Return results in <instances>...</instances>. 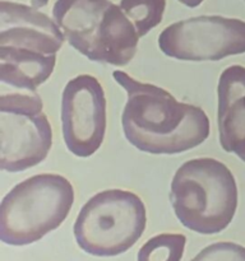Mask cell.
<instances>
[{
  "label": "cell",
  "instance_id": "6da1fadb",
  "mask_svg": "<svg viewBox=\"0 0 245 261\" xmlns=\"http://www.w3.org/2000/svg\"><path fill=\"white\" fill-rule=\"evenodd\" d=\"M112 76L128 94L121 126L138 150L180 154L208 139L211 122L202 107L179 102L167 89L137 81L122 70H115Z\"/></svg>",
  "mask_w": 245,
  "mask_h": 261
},
{
  "label": "cell",
  "instance_id": "7a4b0ae2",
  "mask_svg": "<svg viewBox=\"0 0 245 261\" xmlns=\"http://www.w3.org/2000/svg\"><path fill=\"white\" fill-rule=\"evenodd\" d=\"M65 36L56 22L38 8L0 2V81L36 92L56 65Z\"/></svg>",
  "mask_w": 245,
  "mask_h": 261
},
{
  "label": "cell",
  "instance_id": "3957f363",
  "mask_svg": "<svg viewBox=\"0 0 245 261\" xmlns=\"http://www.w3.org/2000/svg\"><path fill=\"white\" fill-rule=\"evenodd\" d=\"M236 180L225 163L203 157L186 161L170 186V203L185 228L199 234L225 231L237 209Z\"/></svg>",
  "mask_w": 245,
  "mask_h": 261
},
{
  "label": "cell",
  "instance_id": "277c9868",
  "mask_svg": "<svg viewBox=\"0 0 245 261\" xmlns=\"http://www.w3.org/2000/svg\"><path fill=\"white\" fill-rule=\"evenodd\" d=\"M53 17L69 45L91 61L125 66L137 54L134 24L110 0H56Z\"/></svg>",
  "mask_w": 245,
  "mask_h": 261
},
{
  "label": "cell",
  "instance_id": "5b68a950",
  "mask_svg": "<svg viewBox=\"0 0 245 261\" xmlns=\"http://www.w3.org/2000/svg\"><path fill=\"white\" fill-rule=\"evenodd\" d=\"M70 181L41 173L15 185L0 205V240L10 246L40 241L63 224L74 204Z\"/></svg>",
  "mask_w": 245,
  "mask_h": 261
},
{
  "label": "cell",
  "instance_id": "8992f818",
  "mask_svg": "<svg viewBox=\"0 0 245 261\" xmlns=\"http://www.w3.org/2000/svg\"><path fill=\"white\" fill-rule=\"evenodd\" d=\"M147 227V211L137 194L109 189L88 199L73 227L77 245L87 254L112 257L132 249Z\"/></svg>",
  "mask_w": 245,
  "mask_h": 261
},
{
  "label": "cell",
  "instance_id": "52a82bcc",
  "mask_svg": "<svg viewBox=\"0 0 245 261\" xmlns=\"http://www.w3.org/2000/svg\"><path fill=\"white\" fill-rule=\"evenodd\" d=\"M53 129L36 92L0 96V167L22 172L46 160Z\"/></svg>",
  "mask_w": 245,
  "mask_h": 261
},
{
  "label": "cell",
  "instance_id": "ba28073f",
  "mask_svg": "<svg viewBox=\"0 0 245 261\" xmlns=\"http://www.w3.org/2000/svg\"><path fill=\"white\" fill-rule=\"evenodd\" d=\"M158 47L181 61H218L245 54V22L222 15L179 20L158 35Z\"/></svg>",
  "mask_w": 245,
  "mask_h": 261
},
{
  "label": "cell",
  "instance_id": "9c48e42d",
  "mask_svg": "<svg viewBox=\"0 0 245 261\" xmlns=\"http://www.w3.org/2000/svg\"><path fill=\"white\" fill-rule=\"evenodd\" d=\"M107 102L102 84L91 74L70 79L61 94V129L66 148L88 158L101 148L107 126Z\"/></svg>",
  "mask_w": 245,
  "mask_h": 261
},
{
  "label": "cell",
  "instance_id": "30bf717a",
  "mask_svg": "<svg viewBox=\"0 0 245 261\" xmlns=\"http://www.w3.org/2000/svg\"><path fill=\"white\" fill-rule=\"evenodd\" d=\"M217 97L219 144L245 163V66L230 65L222 71Z\"/></svg>",
  "mask_w": 245,
  "mask_h": 261
},
{
  "label": "cell",
  "instance_id": "8fae6325",
  "mask_svg": "<svg viewBox=\"0 0 245 261\" xmlns=\"http://www.w3.org/2000/svg\"><path fill=\"white\" fill-rule=\"evenodd\" d=\"M120 8L132 20L139 37L162 22L166 0H120Z\"/></svg>",
  "mask_w": 245,
  "mask_h": 261
},
{
  "label": "cell",
  "instance_id": "7c38bea8",
  "mask_svg": "<svg viewBox=\"0 0 245 261\" xmlns=\"http://www.w3.org/2000/svg\"><path fill=\"white\" fill-rule=\"evenodd\" d=\"M186 237L181 233H161L151 237L139 249L137 261H181Z\"/></svg>",
  "mask_w": 245,
  "mask_h": 261
},
{
  "label": "cell",
  "instance_id": "4fadbf2b",
  "mask_svg": "<svg viewBox=\"0 0 245 261\" xmlns=\"http://www.w3.org/2000/svg\"><path fill=\"white\" fill-rule=\"evenodd\" d=\"M190 261H245V247L235 242H214Z\"/></svg>",
  "mask_w": 245,
  "mask_h": 261
},
{
  "label": "cell",
  "instance_id": "5bb4252c",
  "mask_svg": "<svg viewBox=\"0 0 245 261\" xmlns=\"http://www.w3.org/2000/svg\"><path fill=\"white\" fill-rule=\"evenodd\" d=\"M178 2L181 3V4L185 5V7L188 8H197L199 7L204 0H178Z\"/></svg>",
  "mask_w": 245,
  "mask_h": 261
},
{
  "label": "cell",
  "instance_id": "9a60e30c",
  "mask_svg": "<svg viewBox=\"0 0 245 261\" xmlns=\"http://www.w3.org/2000/svg\"><path fill=\"white\" fill-rule=\"evenodd\" d=\"M32 7L36 8H43L48 4V0H30Z\"/></svg>",
  "mask_w": 245,
  "mask_h": 261
},
{
  "label": "cell",
  "instance_id": "2e32d148",
  "mask_svg": "<svg viewBox=\"0 0 245 261\" xmlns=\"http://www.w3.org/2000/svg\"><path fill=\"white\" fill-rule=\"evenodd\" d=\"M244 2H245V0H244Z\"/></svg>",
  "mask_w": 245,
  "mask_h": 261
}]
</instances>
